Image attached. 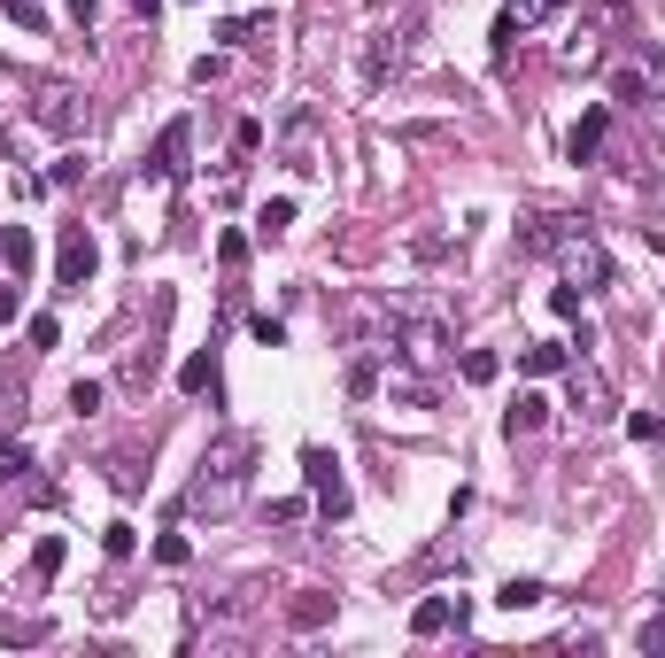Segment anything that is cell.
Returning a JSON list of instances; mask_svg holds the SVG:
<instances>
[{"label": "cell", "mask_w": 665, "mask_h": 658, "mask_svg": "<svg viewBox=\"0 0 665 658\" xmlns=\"http://www.w3.org/2000/svg\"><path fill=\"white\" fill-rule=\"evenodd\" d=\"M248 465H256V442H248V434H217V442L202 449L194 480H186V504H178V511H209V519H225V511L248 496Z\"/></svg>", "instance_id": "6da1fadb"}, {"label": "cell", "mask_w": 665, "mask_h": 658, "mask_svg": "<svg viewBox=\"0 0 665 658\" xmlns=\"http://www.w3.org/2000/svg\"><path fill=\"white\" fill-rule=\"evenodd\" d=\"M418 16H403V24H379L372 39H364V93H379L387 78H403L410 70V55H418Z\"/></svg>", "instance_id": "7a4b0ae2"}, {"label": "cell", "mask_w": 665, "mask_h": 658, "mask_svg": "<svg viewBox=\"0 0 665 658\" xmlns=\"http://www.w3.org/2000/svg\"><path fill=\"white\" fill-rule=\"evenodd\" d=\"M565 411H573L580 426H604L611 411H619V395H611V380H604V372H596L588 357H580V364H573V380H565Z\"/></svg>", "instance_id": "3957f363"}, {"label": "cell", "mask_w": 665, "mask_h": 658, "mask_svg": "<svg viewBox=\"0 0 665 658\" xmlns=\"http://www.w3.org/2000/svg\"><path fill=\"white\" fill-rule=\"evenodd\" d=\"M318 132H325V109L302 101V109H287V124H279L271 140H279V155H287L294 171H318Z\"/></svg>", "instance_id": "277c9868"}, {"label": "cell", "mask_w": 665, "mask_h": 658, "mask_svg": "<svg viewBox=\"0 0 665 658\" xmlns=\"http://www.w3.org/2000/svg\"><path fill=\"white\" fill-rule=\"evenodd\" d=\"M93 264H101V248H93V233L86 225H62V256H55V287L62 295H78L93 279Z\"/></svg>", "instance_id": "5b68a950"}, {"label": "cell", "mask_w": 665, "mask_h": 658, "mask_svg": "<svg viewBox=\"0 0 665 658\" xmlns=\"http://www.w3.org/2000/svg\"><path fill=\"white\" fill-rule=\"evenodd\" d=\"M302 473H310V496H318L325 519H348V480H341V465H333L325 449H302Z\"/></svg>", "instance_id": "8992f818"}, {"label": "cell", "mask_w": 665, "mask_h": 658, "mask_svg": "<svg viewBox=\"0 0 665 658\" xmlns=\"http://www.w3.org/2000/svg\"><path fill=\"white\" fill-rule=\"evenodd\" d=\"M573 233H588V217H565V210H550V217H526V233H519V248L526 256H557Z\"/></svg>", "instance_id": "52a82bcc"}, {"label": "cell", "mask_w": 665, "mask_h": 658, "mask_svg": "<svg viewBox=\"0 0 665 658\" xmlns=\"http://www.w3.org/2000/svg\"><path fill=\"white\" fill-rule=\"evenodd\" d=\"M464 620H472V597H426L418 612H410V635H418V643H434V635L464 628Z\"/></svg>", "instance_id": "ba28073f"}, {"label": "cell", "mask_w": 665, "mask_h": 658, "mask_svg": "<svg viewBox=\"0 0 665 658\" xmlns=\"http://www.w3.org/2000/svg\"><path fill=\"white\" fill-rule=\"evenodd\" d=\"M31 117L47 124V132H62V140H70V132H86V101H78L70 86H47L39 101H31Z\"/></svg>", "instance_id": "9c48e42d"}, {"label": "cell", "mask_w": 665, "mask_h": 658, "mask_svg": "<svg viewBox=\"0 0 665 658\" xmlns=\"http://www.w3.org/2000/svg\"><path fill=\"white\" fill-rule=\"evenodd\" d=\"M557 264H565V279H588V287H611V264H604V248H596V233H573L565 248H557Z\"/></svg>", "instance_id": "30bf717a"}, {"label": "cell", "mask_w": 665, "mask_h": 658, "mask_svg": "<svg viewBox=\"0 0 665 658\" xmlns=\"http://www.w3.org/2000/svg\"><path fill=\"white\" fill-rule=\"evenodd\" d=\"M186 148H194V124L171 117L155 132V163H147V171H155V179H186Z\"/></svg>", "instance_id": "8fae6325"}, {"label": "cell", "mask_w": 665, "mask_h": 658, "mask_svg": "<svg viewBox=\"0 0 665 658\" xmlns=\"http://www.w3.org/2000/svg\"><path fill=\"white\" fill-rule=\"evenodd\" d=\"M604 132H611V101H596V109H588V117L573 124V140H565V155H573V163H596V148H604Z\"/></svg>", "instance_id": "7c38bea8"}, {"label": "cell", "mask_w": 665, "mask_h": 658, "mask_svg": "<svg viewBox=\"0 0 665 658\" xmlns=\"http://www.w3.org/2000/svg\"><path fill=\"white\" fill-rule=\"evenodd\" d=\"M542 426H550V395H534V388L503 411V434H511V442H519V434H542Z\"/></svg>", "instance_id": "4fadbf2b"}, {"label": "cell", "mask_w": 665, "mask_h": 658, "mask_svg": "<svg viewBox=\"0 0 665 658\" xmlns=\"http://www.w3.org/2000/svg\"><path fill=\"white\" fill-rule=\"evenodd\" d=\"M325 620H333V597H325V589H302V597L287 604V628L294 635H318Z\"/></svg>", "instance_id": "5bb4252c"}, {"label": "cell", "mask_w": 665, "mask_h": 658, "mask_svg": "<svg viewBox=\"0 0 665 658\" xmlns=\"http://www.w3.org/2000/svg\"><path fill=\"white\" fill-rule=\"evenodd\" d=\"M495 372H503V357H495V349H464V357H457V380H464V388H488Z\"/></svg>", "instance_id": "9a60e30c"}, {"label": "cell", "mask_w": 665, "mask_h": 658, "mask_svg": "<svg viewBox=\"0 0 665 658\" xmlns=\"http://www.w3.org/2000/svg\"><path fill=\"white\" fill-rule=\"evenodd\" d=\"M542 597H550V589H542L534 573H519V581H503V589H495V604H503V612H526V604H542Z\"/></svg>", "instance_id": "2e32d148"}, {"label": "cell", "mask_w": 665, "mask_h": 658, "mask_svg": "<svg viewBox=\"0 0 665 658\" xmlns=\"http://www.w3.org/2000/svg\"><path fill=\"white\" fill-rule=\"evenodd\" d=\"M287 225H294V194H271V202L256 210V233H263V240H279Z\"/></svg>", "instance_id": "e0dca14e"}, {"label": "cell", "mask_w": 665, "mask_h": 658, "mask_svg": "<svg viewBox=\"0 0 665 658\" xmlns=\"http://www.w3.org/2000/svg\"><path fill=\"white\" fill-rule=\"evenodd\" d=\"M387 395H395V403H418V411H426V403H434V380H418V372H395V380H387Z\"/></svg>", "instance_id": "ac0fdd59"}, {"label": "cell", "mask_w": 665, "mask_h": 658, "mask_svg": "<svg viewBox=\"0 0 665 658\" xmlns=\"http://www.w3.org/2000/svg\"><path fill=\"white\" fill-rule=\"evenodd\" d=\"M526 372H534V380H550V372H565V341H542V349H526Z\"/></svg>", "instance_id": "d6986e66"}, {"label": "cell", "mask_w": 665, "mask_h": 658, "mask_svg": "<svg viewBox=\"0 0 665 658\" xmlns=\"http://www.w3.org/2000/svg\"><path fill=\"white\" fill-rule=\"evenodd\" d=\"M62 558H70V550H62V535H39V550H31V573H39V581H55Z\"/></svg>", "instance_id": "ffe728a7"}, {"label": "cell", "mask_w": 665, "mask_h": 658, "mask_svg": "<svg viewBox=\"0 0 665 658\" xmlns=\"http://www.w3.org/2000/svg\"><path fill=\"white\" fill-rule=\"evenodd\" d=\"M0 256H8V271H31V233H24V225L0 233Z\"/></svg>", "instance_id": "44dd1931"}, {"label": "cell", "mask_w": 665, "mask_h": 658, "mask_svg": "<svg viewBox=\"0 0 665 658\" xmlns=\"http://www.w3.org/2000/svg\"><path fill=\"white\" fill-rule=\"evenodd\" d=\"M0 643H47V620H8L0 612Z\"/></svg>", "instance_id": "7402d4cb"}, {"label": "cell", "mask_w": 665, "mask_h": 658, "mask_svg": "<svg viewBox=\"0 0 665 658\" xmlns=\"http://www.w3.org/2000/svg\"><path fill=\"white\" fill-rule=\"evenodd\" d=\"M611 93H619V101H642V93H650V70H642V62H627V70L611 78Z\"/></svg>", "instance_id": "603a6c76"}, {"label": "cell", "mask_w": 665, "mask_h": 658, "mask_svg": "<svg viewBox=\"0 0 665 658\" xmlns=\"http://www.w3.org/2000/svg\"><path fill=\"white\" fill-rule=\"evenodd\" d=\"M24 473H31V457L16 442H0V488H8V480H24Z\"/></svg>", "instance_id": "cb8c5ba5"}, {"label": "cell", "mask_w": 665, "mask_h": 658, "mask_svg": "<svg viewBox=\"0 0 665 658\" xmlns=\"http://www.w3.org/2000/svg\"><path fill=\"white\" fill-rule=\"evenodd\" d=\"M209 380H217V372H209V357H186V372H178V388H186V395H202Z\"/></svg>", "instance_id": "d4e9b609"}, {"label": "cell", "mask_w": 665, "mask_h": 658, "mask_svg": "<svg viewBox=\"0 0 665 658\" xmlns=\"http://www.w3.org/2000/svg\"><path fill=\"white\" fill-rule=\"evenodd\" d=\"M70 411H78V419H93V411H101V380H78V388H70Z\"/></svg>", "instance_id": "484cf974"}, {"label": "cell", "mask_w": 665, "mask_h": 658, "mask_svg": "<svg viewBox=\"0 0 665 658\" xmlns=\"http://www.w3.org/2000/svg\"><path fill=\"white\" fill-rule=\"evenodd\" d=\"M101 542H109V558H132V550H140V535H132V519H116V527H109Z\"/></svg>", "instance_id": "4316f807"}, {"label": "cell", "mask_w": 665, "mask_h": 658, "mask_svg": "<svg viewBox=\"0 0 665 658\" xmlns=\"http://www.w3.org/2000/svg\"><path fill=\"white\" fill-rule=\"evenodd\" d=\"M0 8H8V16H16V24H31V31L47 24V0H0Z\"/></svg>", "instance_id": "83f0119b"}, {"label": "cell", "mask_w": 665, "mask_h": 658, "mask_svg": "<svg viewBox=\"0 0 665 658\" xmlns=\"http://www.w3.org/2000/svg\"><path fill=\"white\" fill-rule=\"evenodd\" d=\"M155 558H163V566H186V558H194V542H186V535H163V542H155Z\"/></svg>", "instance_id": "f1b7e54d"}, {"label": "cell", "mask_w": 665, "mask_h": 658, "mask_svg": "<svg viewBox=\"0 0 665 658\" xmlns=\"http://www.w3.org/2000/svg\"><path fill=\"white\" fill-rule=\"evenodd\" d=\"M232 148L256 155V148H263V124H256V117H240V124H232Z\"/></svg>", "instance_id": "f546056e"}, {"label": "cell", "mask_w": 665, "mask_h": 658, "mask_svg": "<svg viewBox=\"0 0 665 658\" xmlns=\"http://www.w3.org/2000/svg\"><path fill=\"white\" fill-rule=\"evenodd\" d=\"M24 333H31V349H55V341H62V326H55V318H47V310H39V318H31Z\"/></svg>", "instance_id": "4dcf8cb0"}, {"label": "cell", "mask_w": 665, "mask_h": 658, "mask_svg": "<svg viewBox=\"0 0 665 658\" xmlns=\"http://www.w3.org/2000/svg\"><path fill=\"white\" fill-rule=\"evenodd\" d=\"M627 426H635V442H665V419H658V411H635Z\"/></svg>", "instance_id": "1f68e13d"}, {"label": "cell", "mask_w": 665, "mask_h": 658, "mask_svg": "<svg viewBox=\"0 0 665 658\" xmlns=\"http://www.w3.org/2000/svg\"><path fill=\"white\" fill-rule=\"evenodd\" d=\"M642 70H650V93L665 101V47H642Z\"/></svg>", "instance_id": "d6a6232c"}, {"label": "cell", "mask_w": 665, "mask_h": 658, "mask_svg": "<svg viewBox=\"0 0 665 658\" xmlns=\"http://www.w3.org/2000/svg\"><path fill=\"white\" fill-rule=\"evenodd\" d=\"M248 333H256L263 349H279V341H287V326H279V318H248Z\"/></svg>", "instance_id": "836d02e7"}, {"label": "cell", "mask_w": 665, "mask_h": 658, "mask_svg": "<svg viewBox=\"0 0 665 658\" xmlns=\"http://www.w3.org/2000/svg\"><path fill=\"white\" fill-rule=\"evenodd\" d=\"M580 295H588V287H557L550 310H557V318H580Z\"/></svg>", "instance_id": "e575fe53"}, {"label": "cell", "mask_w": 665, "mask_h": 658, "mask_svg": "<svg viewBox=\"0 0 665 658\" xmlns=\"http://www.w3.org/2000/svg\"><path fill=\"white\" fill-rule=\"evenodd\" d=\"M70 16H78V24L93 31V16H101V0H70Z\"/></svg>", "instance_id": "d590c367"}, {"label": "cell", "mask_w": 665, "mask_h": 658, "mask_svg": "<svg viewBox=\"0 0 665 658\" xmlns=\"http://www.w3.org/2000/svg\"><path fill=\"white\" fill-rule=\"evenodd\" d=\"M642 651H665V620H650V628H642Z\"/></svg>", "instance_id": "8d00e7d4"}, {"label": "cell", "mask_w": 665, "mask_h": 658, "mask_svg": "<svg viewBox=\"0 0 665 658\" xmlns=\"http://www.w3.org/2000/svg\"><path fill=\"white\" fill-rule=\"evenodd\" d=\"M0 318H16V287H0Z\"/></svg>", "instance_id": "74e56055"}, {"label": "cell", "mask_w": 665, "mask_h": 658, "mask_svg": "<svg viewBox=\"0 0 665 658\" xmlns=\"http://www.w3.org/2000/svg\"><path fill=\"white\" fill-rule=\"evenodd\" d=\"M550 8H565V0H534V16H550Z\"/></svg>", "instance_id": "f35d334b"}, {"label": "cell", "mask_w": 665, "mask_h": 658, "mask_svg": "<svg viewBox=\"0 0 665 658\" xmlns=\"http://www.w3.org/2000/svg\"><path fill=\"white\" fill-rule=\"evenodd\" d=\"M132 8H140V16H155V8H163V0H132Z\"/></svg>", "instance_id": "ab89813d"}, {"label": "cell", "mask_w": 665, "mask_h": 658, "mask_svg": "<svg viewBox=\"0 0 665 658\" xmlns=\"http://www.w3.org/2000/svg\"><path fill=\"white\" fill-rule=\"evenodd\" d=\"M503 8H519V16H534V0H503Z\"/></svg>", "instance_id": "60d3db41"}]
</instances>
